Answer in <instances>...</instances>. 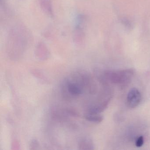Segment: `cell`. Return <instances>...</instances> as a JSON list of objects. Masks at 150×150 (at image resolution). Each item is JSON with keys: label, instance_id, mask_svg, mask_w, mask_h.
<instances>
[{"label": "cell", "instance_id": "1", "mask_svg": "<svg viewBox=\"0 0 150 150\" xmlns=\"http://www.w3.org/2000/svg\"><path fill=\"white\" fill-rule=\"evenodd\" d=\"M30 41L31 35L28 29L22 25H16L10 30L8 35V50L13 54H22Z\"/></svg>", "mask_w": 150, "mask_h": 150}, {"label": "cell", "instance_id": "9", "mask_svg": "<svg viewBox=\"0 0 150 150\" xmlns=\"http://www.w3.org/2000/svg\"><path fill=\"white\" fill-rule=\"evenodd\" d=\"M97 114H88L85 116V119L89 122L100 123L103 120V117Z\"/></svg>", "mask_w": 150, "mask_h": 150}, {"label": "cell", "instance_id": "5", "mask_svg": "<svg viewBox=\"0 0 150 150\" xmlns=\"http://www.w3.org/2000/svg\"><path fill=\"white\" fill-rule=\"evenodd\" d=\"M39 2L44 12L48 15L52 16L53 11L51 0H39Z\"/></svg>", "mask_w": 150, "mask_h": 150}, {"label": "cell", "instance_id": "12", "mask_svg": "<svg viewBox=\"0 0 150 150\" xmlns=\"http://www.w3.org/2000/svg\"><path fill=\"white\" fill-rule=\"evenodd\" d=\"M144 143V138L143 136H140L137 139L136 142V146L138 147H141Z\"/></svg>", "mask_w": 150, "mask_h": 150}, {"label": "cell", "instance_id": "7", "mask_svg": "<svg viewBox=\"0 0 150 150\" xmlns=\"http://www.w3.org/2000/svg\"><path fill=\"white\" fill-rule=\"evenodd\" d=\"M67 89L70 94L74 96L80 95L82 93L81 88L79 85L74 83L68 82L67 84Z\"/></svg>", "mask_w": 150, "mask_h": 150}, {"label": "cell", "instance_id": "2", "mask_svg": "<svg viewBox=\"0 0 150 150\" xmlns=\"http://www.w3.org/2000/svg\"><path fill=\"white\" fill-rule=\"evenodd\" d=\"M134 73V70L131 69L108 71L106 73V75L109 80L112 83L125 86L130 82Z\"/></svg>", "mask_w": 150, "mask_h": 150}, {"label": "cell", "instance_id": "4", "mask_svg": "<svg viewBox=\"0 0 150 150\" xmlns=\"http://www.w3.org/2000/svg\"><path fill=\"white\" fill-rule=\"evenodd\" d=\"M35 54L37 57L39 58V59L44 60L47 59L49 57L50 52L45 44L41 42L38 43L37 45Z\"/></svg>", "mask_w": 150, "mask_h": 150}, {"label": "cell", "instance_id": "10", "mask_svg": "<svg viewBox=\"0 0 150 150\" xmlns=\"http://www.w3.org/2000/svg\"><path fill=\"white\" fill-rule=\"evenodd\" d=\"M39 143L37 140L35 139H33L30 141L29 145L30 150H38L39 149Z\"/></svg>", "mask_w": 150, "mask_h": 150}, {"label": "cell", "instance_id": "11", "mask_svg": "<svg viewBox=\"0 0 150 150\" xmlns=\"http://www.w3.org/2000/svg\"><path fill=\"white\" fill-rule=\"evenodd\" d=\"M66 111L70 115L72 116L73 117H78L79 115V112L76 110L72 108L67 109Z\"/></svg>", "mask_w": 150, "mask_h": 150}, {"label": "cell", "instance_id": "8", "mask_svg": "<svg viewBox=\"0 0 150 150\" xmlns=\"http://www.w3.org/2000/svg\"><path fill=\"white\" fill-rule=\"evenodd\" d=\"M78 146L79 150H90L93 149L92 142L88 139H81L79 142Z\"/></svg>", "mask_w": 150, "mask_h": 150}, {"label": "cell", "instance_id": "3", "mask_svg": "<svg viewBox=\"0 0 150 150\" xmlns=\"http://www.w3.org/2000/svg\"><path fill=\"white\" fill-rule=\"evenodd\" d=\"M142 96L139 90L133 88L128 93L127 97V104L130 108H134L139 105Z\"/></svg>", "mask_w": 150, "mask_h": 150}, {"label": "cell", "instance_id": "6", "mask_svg": "<svg viewBox=\"0 0 150 150\" xmlns=\"http://www.w3.org/2000/svg\"><path fill=\"white\" fill-rule=\"evenodd\" d=\"M84 36L83 30L78 25L74 33L73 39L74 42L77 44H82L84 41Z\"/></svg>", "mask_w": 150, "mask_h": 150}]
</instances>
